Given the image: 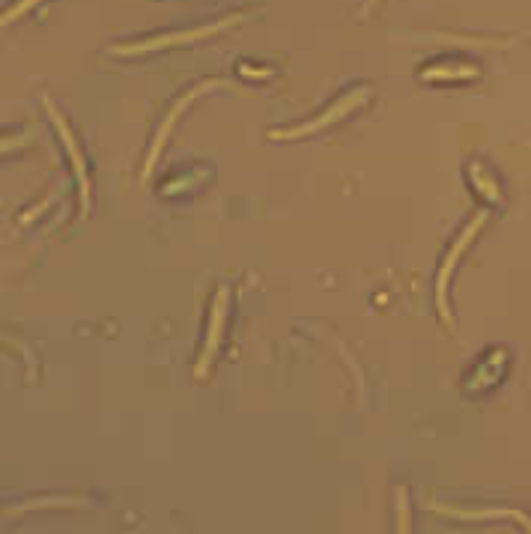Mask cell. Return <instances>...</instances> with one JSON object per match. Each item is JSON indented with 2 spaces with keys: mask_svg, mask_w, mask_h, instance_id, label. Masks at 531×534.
<instances>
[{
  "mask_svg": "<svg viewBox=\"0 0 531 534\" xmlns=\"http://www.w3.org/2000/svg\"><path fill=\"white\" fill-rule=\"evenodd\" d=\"M51 117H54V122H56V128H59V133H62V138L67 141V149H70V154H72V163H75V173H78V179H80V189H83V208H86V213H88V176H86V165H83V160H80V152H78V144H75V138H72V133H70V128H67V122L56 114V109L51 107Z\"/></svg>",
  "mask_w": 531,
  "mask_h": 534,
  "instance_id": "obj_6",
  "label": "cell"
},
{
  "mask_svg": "<svg viewBox=\"0 0 531 534\" xmlns=\"http://www.w3.org/2000/svg\"><path fill=\"white\" fill-rule=\"evenodd\" d=\"M35 3H40V0H21V3H16V5H13L11 11H5V16H3V24L13 21V19H16L19 13H24V11H29V8H32Z\"/></svg>",
  "mask_w": 531,
  "mask_h": 534,
  "instance_id": "obj_9",
  "label": "cell"
},
{
  "mask_svg": "<svg viewBox=\"0 0 531 534\" xmlns=\"http://www.w3.org/2000/svg\"><path fill=\"white\" fill-rule=\"evenodd\" d=\"M484 221H486V213H478L470 223H468V229L460 234V239L452 245V250L446 253V261H444V266H441V271H438V280H436V304H438V312H441V317L449 321V309H446V282H449V277H452V269L457 266V261H460V253L470 245V239L476 237V231L484 226Z\"/></svg>",
  "mask_w": 531,
  "mask_h": 534,
  "instance_id": "obj_2",
  "label": "cell"
},
{
  "mask_svg": "<svg viewBox=\"0 0 531 534\" xmlns=\"http://www.w3.org/2000/svg\"><path fill=\"white\" fill-rule=\"evenodd\" d=\"M242 19V13L236 16H228V19H220L218 24L211 27H200V29H187V32H176V35H160V38H152V40H144V43H136V46H120V48H112L114 54H144V51H160V48H168V46H181V43H192V40H200V38H208L215 35L231 24H236Z\"/></svg>",
  "mask_w": 531,
  "mask_h": 534,
  "instance_id": "obj_1",
  "label": "cell"
},
{
  "mask_svg": "<svg viewBox=\"0 0 531 534\" xmlns=\"http://www.w3.org/2000/svg\"><path fill=\"white\" fill-rule=\"evenodd\" d=\"M223 312H226V288L218 290L215 296V304H212L211 314V332H208V343H205V351H203V359H200V367H197V375H205V370L211 367L212 354L220 343V330H223Z\"/></svg>",
  "mask_w": 531,
  "mask_h": 534,
  "instance_id": "obj_5",
  "label": "cell"
},
{
  "mask_svg": "<svg viewBox=\"0 0 531 534\" xmlns=\"http://www.w3.org/2000/svg\"><path fill=\"white\" fill-rule=\"evenodd\" d=\"M438 511H444L449 516H460V519H516V521H521L524 527L531 530L529 519H524L516 511H460V508H438Z\"/></svg>",
  "mask_w": 531,
  "mask_h": 534,
  "instance_id": "obj_7",
  "label": "cell"
},
{
  "mask_svg": "<svg viewBox=\"0 0 531 534\" xmlns=\"http://www.w3.org/2000/svg\"><path fill=\"white\" fill-rule=\"evenodd\" d=\"M478 72L476 70H462V72H452V70H427L423 72V78H446V80H454V78H476Z\"/></svg>",
  "mask_w": 531,
  "mask_h": 534,
  "instance_id": "obj_8",
  "label": "cell"
},
{
  "mask_svg": "<svg viewBox=\"0 0 531 534\" xmlns=\"http://www.w3.org/2000/svg\"><path fill=\"white\" fill-rule=\"evenodd\" d=\"M375 3H378V0H369V3H367V8H364V11H369V8H372V5H375Z\"/></svg>",
  "mask_w": 531,
  "mask_h": 534,
  "instance_id": "obj_10",
  "label": "cell"
},
{
  "mask_svg": "<svg viewBox=\"0 0 531 534\" xmlns=\"http://www.w3.org/2000/svg\"><path fill=\"white\" fill-rule=\"evenodd\" d=\"M223 80H208V83H200L197 88H192L189 94H184L176 104H173V109H170V114L165 117V122H162V128H160V133H157V138H154V144H152V149H149V157H146V165H144V179L152 173V168H154V163H157V154H160V149H162V144H165V138H168V133L173 130V125H176V120H178V114L187 109V104H192L200 94H205L208 88H212V86H220Z\"/></svg>",
  "mask_w": 531,
  "mask_h": 534,
  "instance_id": "obj_4",
  "label": "cell"
},
{
  "mask_svg": "<svg viewBox=\"0 0 531 534\" xmlns=\"http://www.w3.org/2000/svg\"><path fill=\"white\" fill-rule=\"evenodd\" d=\"M367 96H369V91H367V88H361V91H353V94L343 96L340 102H335V104L327 109L321 117H317V120H311V122H306V125H301V128H295V130H279V133H271V138H298V136H309V133H314V130H319V128H324V125H329V122H335V120L345 117L351 109L356 107V104H361Z\"/></svg>",
  "mask_w": 531,
  "mask_h": 534,
  "instance_id": "obj_3",
  "label": "cell"
}]
</instances>
